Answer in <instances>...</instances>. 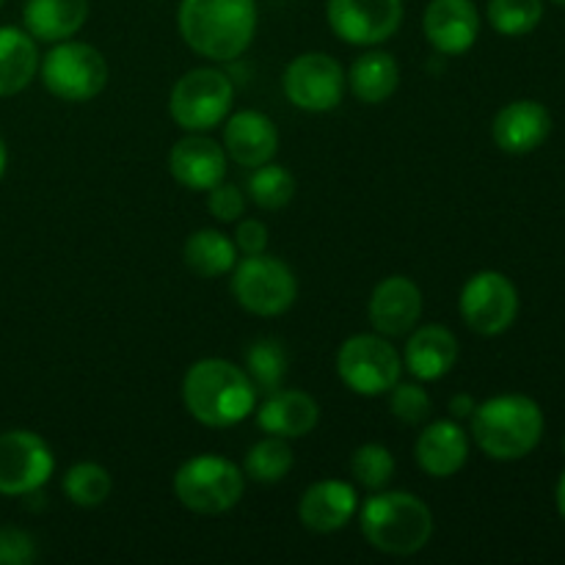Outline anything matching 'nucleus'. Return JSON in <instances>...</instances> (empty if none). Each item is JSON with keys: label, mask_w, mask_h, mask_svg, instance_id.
Instances as JSON below:
<instances>
[{"label": "nucleus", "mask_w": 565, "mask_h": 565, "mask_svg": "<svg viewBox=\"0 0 565 565\" xmlns=\"http://www.w3.org/2000/svg\"><path fill=\"white\" fill-rule=\"evenodd\" d=\"M257 0H180L177 25L182 42L202 58L235 61L257 33Z\"/></svg>", "instance_id": "nucleus-1"}, {"label": "nucleus", "mask_w": 565, "mask_h": 565, "mask_svg": "<svg viewBox=\"0 0 565 565\" xmlns=\"http://www.w3.org/2000/svg\"><path fill=\"white\" fill-rule=\"evenodd\" d=\"M257 386L246 370L226 359H199L182 379V403L204 428H232L257 408Z\"/></svg>", "instance_id": "nucleus-2"}, {"label": "nucleus", "mask_w": 565, "mask_h": 565, "mask_svg": "<svg viewBox=\"0 0 565 565\" xmlns=\"http://www.w3.org/2000/svg\"><path fill=\"white\" fill-rule=\"evenodd\" d=\"M359 527L367 544L384 555L408 557L428 546L434 513L408 491H373L359 511Z\"/></svg>", "instance_id": "nucleus-3"}, {"label": "nucleus", "mask_w": 565, "mask_h": 565, "mask_svg": "<svg viewBox=\"0 0 565 565\" xmlns=\"http://www.w3.org/2000/svg\"><path fill=\"white\" fill-rule=\"evenodd\" d=\"M472 439L491 461H522L544 436V412L527 395H497L480 403L472 417Z\"/></svg>", "instance_id": "nucleus-4"}, {"label": "nucleus", "mask_w": 565, "mask_h": 565, "mask_svg": "<svg viewBox=\"0 0 565 565\" xmlns=\"http://www.w3.org/2000/svg\"><path fill=\"white\" fill-rule=\"evenodd\" d=\"M246 491V475L224 456H193L177 469L174 494L182 508L199 516L232 511Z\"/></svg>", "instance_id": "nucleus-5"}, {"label": "nucleus", "mask_w": 565, "mask_h": 565, "mask_svg": "<svg viewBox=\"0 0 565 565\" xmlns=\"http://www.w3.org/2000/svg\"><path fill=\"white\" fill-rule=\"evenodd\" d=\"M44 88L64 103H88L108 86V61L94 44L64 39L39 61Z\"/></svg>", "instance_id": "nucleus-6"}, {"label": "nucleus", "mask_w": 565, "mask_h": 565, "mask_svg": "<svg viewBox=\"0 0 565 565\" xmlns=\"http://www.w3.org/2000/svg\"><path fill=\"white\" fill-rule=\"evenodd\" d=\"M235 301L257 318H279L296 303L298 279L290 265L270 254H246L230 279Z\"/></svg>", "instance_id": "nucleus-7"}, {"label": "nucleus", "mask_w": 565, "mask_h": 565, "mask_svg": "<svg viewBox=\"0 0 565 565\" xmlns=\"http://www.w3.org/2000/svg\"><path fill=\"white\" fill-rule=\"evenodd\" d=\"M235 99L230 77L213 66L185 72L174 83L169 97V114L185 132H210L224 125Z\"/></svg>", "instance_id": "nucleus-8"}, {"label": "nucleus", "mask_w": 565, "mask_h": 565, "mask_svg": "<svg viewBox=\"0 0 565 565\" xmlns=\"http://www.w3.org/2000/svg\"><path fill=\"white\" fill-rule=\"evenodd\" d=\"M403 359L384 334H353L337 351V375L362 397L386 395L401 381Z\"/></svg>", "instance_id": "nucleus-9"}, {"label": "nucleus", "mask_w": 565, "mask_h": 565, "mask_svg": "<svg viewBox=\"0 0 565 565\" xmlns=\"http://www.w3.org/2000/svg\"><path fill=\"white\" fill-rule=\"evenodd\" d=\"M285 97L292 108L307 114H329L342 103L348 75L340 61L329 53H301L285 70Z\"/></svg>", "instance_id": "nucleus-10"}, {"label": "nucleus", "mask_w": 565, "mask_h": 565, "mask_svg": "<svg viewBox=\"0 0 565 565\" xmlns=\"http://www.w3.org/2000/svg\"><path fill=\"white\" fill-rule=\"evenodd\" d=\"M461 318L475 334L497 337L513 326L519 315V290L500 270H480L463 285L458 298Z\"/></svg>", "instance_id": "nucleus-11"}, {"label": "nucleus", "mask_w": 565, "mask_h": 565, "mask_svg": "<svg viewBox=\"0 0 565 565\" xmlns=\"http://www.w3.org/2000/svg\"><path fill=\"white\" fill-rule=\"evenodd\" d=\"M403 0H329L326 17L337 39L353 47H375L401 31Z\"/></svg>", "instance_id": "nucleus-12"}, {"label": "nucleus", "mask_w": 565, "mask_h": 565, "mask_svg": "<svg viewBox=\"0 0 565 565\" xmlns=\"http://www.w3.org/2000/svg\"><path fill=\"white\" fill-rule=\"evenodd\" d=\"M55 458L47 441L33 430L0 434V494L25 497L47 486Z\"/></svg>", "instance_id": "nucleus-13"}, {"label": "nucleus", "mask_w": 565, "mask_h": 565, "mask_svg": "<svg viewBox=\"0 0 565 565\" xmlns=\"http://www.w3.org/2000/svg\"><path fill=\"white\" fill-rule=\"evenodd\" d=\"M423 31L441 55H463L480 36V11L475 0H430L423 14Z\"/></svg>", "instance_id": "nucleus-14"}, {"label": "nucleus", "mask_w": 565, "mask_h": 565, "mask_svg": "<svg viewBox=\"0 0 565 565\" xmlns=\"http://www.w3.org/2000/svg\"><path fill=\"white\" fill-rule=\"evenodd\" d=\"M367 315L379 334H412L423 318V290L408 276H386L370 296Z\"/></svg>", "instance_id": "nucleus-15"}, {"label": "nucleus", "mask_w": 565, "mask_h": 565, "mask_svg": "<svg viewBox=\"0 0 565 565\" xmlns=\"http://www.w3.org/2000/svg\"><path fill=\"white\" fill-rule=\"evenodd\" d=\"M226 152L204 132H188L171 147L169 171L188 191H204L226 180Z\"/></svg>", "instance_id": "nucleus-16"}, {"label": "nucleus", "mask_w": 565, "mask_h": 565, "mask_svg": "<svg viewBox=\"0 0 565 565\" xmlns=\"http://www.w3.org/2000/svg\"><path fill=\"white\" fill-rule=\"evenodd\" d=\"M221 147L232 163L243 169H257V166L270 163L279 152V130L263 110H237L226 116Z\"/></svg>", "instance_id": "nucleus-17"}, {"label": "nucleus", "mask_w": 565, "mask_h": 565, "mask_svg": "<svg viewBox=\"0 0 565 565\" xmlns=\"http://www.w3.org/2000/svg\"><path fill=\"white\" fill-rule=\"evenodd\" d=\"M552 114L535 99H513L494 116L491 136L508 154H530L550 138Z\"/></svg>", "instance_id": "nucleus-18"}, {"label": "nucleus", "mask_w": 565, "mask_h": 565, "mask_svg": "<svg viewBox=\"0 0 565 565\" xmlns=\"http://www.w3.org/2000/svg\"><path fill=\"white\" fill-rule=\"evenodd\" d=\"M359 511V494L345 480H318L298 500V519L307 530L320 535L345 527Z\"/></svg>", "instance_id": "nucleus-19"}, {"label": "nucleus", "mask_w": 565, "mask_h": 565, "mask_svg": "<svg viewBox=\"0 0 565 565\" xmlns=\"http://www.w3.org/2000/svg\"><path fill=\"white\" fill-rule=\"evenodd\" d=\"M419 469L430 478H452L467 467L469 458V436L456 419H436L414 445Z\"/></svg>", "instance_id": "nucleus-20"}, {"label": "nucleus", "mask_w": 565, "mask_h": 565, "mask_svg": "<svg viewBox=\"0 0 565 565\" xmlns=\"http://www.w3.org/2000/svg\"><path fill=\"white\" fill-rule=\"evenodd\" d=\"M257 412V425L268 436L279 439H303L312 434L320 423V408L312 395L301 390H276L265 395Z\"/></svg>", "instance_id": "nucleus-21"}, {"label": "nucleus", "mask_w": 565, "mask_h": 565, "mask_svg": "<svg viewBox=\"0 0 565 565\" xmlns=\"http://www.w3.org/2000/svg\"><path fill=\"white\" fill-rule=\"evenodd\" d=\"M403 367L417 381H439L456 367L458 340L447 326H419L412 331L403 351Z\"/></svg>", "instance_id": "nucleus-22"}, {"label": "nucleus", "mask_w": 565, "mask_h": 565, "mask_svg": "<svg viewBox=\"0 0 565 565\" xmlns=\"http://www.w3.org/2000/svg\"><path fill=\"white\" fill-rule=\"evenodd\" d=\"M88 20V0H25L22 22L36 42H64Z\"/></svg>", "instance_id": "nucleus-23"}, {"label": "nucleus", "mask_w": 565, "mask_h": 565, "mask_svg": "<svg viewBox=\"0 0 565 565\" xmlns=\"http://www.w3.org/2000/svg\"><path fill=\"white\" fill-rule=\"evenodd\" d=\"M36 72V39L25 28L0 25V97H14L25 92Z\"/></svg>", "instance_id": "nucleus-24"}, {"label": "nucleus", "mask_w": 565, "mask_h": 565, "mask_svg": "<svg viewBox=\"0 0 565 565\" xmlns=\"http://www.w3.org/2000/svg\"><path fill=\"white\" fill-rule=\"evenodd\" d=\"M397 83H401V66L384 50L362 53L348 70V86L364 105L386 103L397 92Z\"/></svg>", "instance_id": "nucleus-25"}, {"label": "nucleus", "mask_w": 565, "mask_h": 565, "mask_svg": "<svg viewBox=\"0 0 565 565\" xmlns=\"http://www.w3.org/2000/svg\"><path fill=\"white\" fill-rule=\"evenodd\" d=\"M182 259H185L188 270H193L196 276L215 279V276L232 274L237 263V246L221 230H199L185 241Z\"/></svg>", "instance_id": "nucleus-26"}, {"label": "nucleus", "mask_w": 565, "mask_h": 565, "mask_svg": "<svg viewBox=\"0 0 565 565\" xmlns=\"http://www.w3.org/2000/svg\"><path fill=\"white\" fill-rule=\"evenodd\" d=\"M292 463H296V456H292V447L287 445V439L265 436L257 445L248 447L246 458H243V475L254 483L274 486L290 475Z\"/></svg>", "instance_id": "nucleus-27"}, {"label": "nucleus", "mask_w": 565, "mask_h": 565, "mask_svg": "<svg viewBox=\"0 0 565 565\" xmlns=\"http://www.w3.org/2000/svg\"><path fill=\"white\" fill-rule=\"evenodd\" d=\"M246 373L263 395L281 390L287 375L285 345L274 340V337H263V340L252 342V348L246 351Z\"/></svg>", "instance_id": "nucleus-28"}, {"label": "nucleus", "mask_w": 565, "mask_h": 565, "mask_svg": "<svg viewBox=\"0 0 565 565\" xmlns=\"http://www.w3.org/2000/svg\"><path fill=\"white\" fill-rule=\"evenodd\" d=\"M292 196H296V177L285 166H257L248 177V199L259 210H268V213L285 210L292 202Z\"/></svg>", "instance_id": "nucleus-29"}, {"label": "nucleus", "mask_w": 565, "mask_h": 565, "mask_svg": "<svg viewBox=\"0 0 565 565\" xmlns=\"http://www.w3.org/2000/svg\"><path fill=\"white\" fill-rule=\"evenodd\" d=\"M114 480L108 469L94 461H81L66 469L64 494L75 508H99L110 497Z\"/></svg>", "instance_id": "nucleus-30"}, {"label": "nucleus", "mask_w": 565, "mask_h": 565, "mask_svg": "<svg viewBox=\"0 0 565 565\" xmlns=\"http://www.w3.org/2000/svg\"><path fill=\"white\" fill-rule=\"evenodd\" d=\"M486 14L502 36H527L544 20V0H489Z\"/></svg>", "instance_id": "nucleus-31"}, {"label": "nucleus", "mask_w": 565, "mask_h": 565, "mask_svg": "<svg viewBox=\"0 0 565 565\" xmlns=\"http://www.w3.org/2000/svg\"><path fill=\"white\" fill-rule=\"evenodd\" d=\"M351 475L362 489L384 491L395 478V458L384 445H362L351 456Z\"/></svg>", "instance_id": "nucleus-32"}, {"label": "nucleus", "mask_w": 565, "mask_h": 565, "mask_svg": "<svg viewBox=\"0 0 565 565\" xmlns=\"http://www.w3.org/2000/svg\"><path fill=\"white\" fill-rule=\"evenodd\" d=\"M430 408H434V401L423 381H412V384L397 381L390 390V412L403 425H423L430 417Z\"/></svg>", "instance_id": "nucleus-33"}, {"label": "nucleus", "mask_w": 565, "mask_h": 565, "mask_svg": "<svg viewBox=\"0 0 565 565\" xmlns=\"http://www.w3.org/2000/svg\"><path fill=\"white\" fill-rule=\"evenodd\" d=\"M207 210L213 218L226 221V224L230 221H241V215L246 213V196L232 182H218V185L207 191Z\"/></svg>", "instance_id": "nucleus-34"}, {"label": "nucleus", "mask_w": 565, "mask_h": 565, "mask_svg": "<svg viewBox=\"0 0 565 565\" xmlns=\"http://www.w3.org/2000/svg\"><path fill=\"white\" fill-rule=\"evenodd\" d=\"M36 561V541L17 527H0V565H28Z\"/></svg>", "instance_id": "nucleus-35"}, {"label": "nucleus", "mask_w": 565, "mask_h": 565, "mask_svg": "<svg viewBox=\"0 0 565 565\" xmlns=\"http://www.w3.org/2000/svg\"><path fill=\"white\" fill-rule=\"evenodd\" d=\"M237 252L243 254H263L268 248V226L257 218L237 221V230L232 235Z\"/></svg>", "instance_id": "nucleus-36"}, {"label": "nucleus", "mask_w": 565, "mask_h": 565, "mask_svg": "<svg viewBox=\"0 0 565 565\" xmlns=\"http://www.w3.org/2000/svg\"><path fill=\"white\" fill-rule=\"evenodd\" d=\"M475 408H478V401H475L472 395H467V392H461V395L450 397L452 419H469L475 414Z\"/></svg>", "instance_id": "nucleus-37"}, {"label": "nucleus", "mask_w": 565, "mask_h": 565, "mask_svg": "<svg viewBox=\"0 0 565 565\" xmlns=\"http://www.w3.org/2000/svg\"><path fill=\"white\" fill-rule=\"evenodd\" d=\"M557 511H561V516L565 519V472L561 475V480H557Z\"/></svg>", "instance_id": "nucleus-38"}, {"label": "nucleus", "mask_w": 565, "mask_h": 565, "mask_svg": "<svg viewBox=\"0 0 565 565\" xmlns=\"http://www.w3.org/2000/svg\"><path fill=\"white\" fill-rule=\"evenodd\" d=\"M6 166H9V149H6V141L0 138V180L6 174Z\"/></svg>", "instance_id": "nucleus-39"}, {"label": "nucleus", "mask_w": 565, "mask_h": 565, "mask_svg": "<svg viewBox=\"0 0 565 565\" xmlns=\"http://www.w3.org/2000/svg\"><path fill=\"white\" fill-rule=\"evenodd\" d=\"M552 3H557V6H565V0H552Z\"/></svg>", "instance_id": "nucleus-40"}, {"label": "nucleus", "mask_w": 565, "mask_h": 565, "mask_svg": "<svg viewBox=\"0 0 565 565\" xmlns=\"http://www.w3.org/2000/svg\"><path fill=\"white\" fill-rule=\"evenodd\" d=\"M563 452H565V439H563Z\"/></svg>", "instance_id": "nucleus-41"}, {"label": "nucleus", "mask_w": 565, "mask_h": 565, "mask_svg": "<svg viewBox=\"0 0 565 565\" xmlns=\"http://www.w3.org/2000/svg\"><path fill=\"white\" fill-rule=\"evenodd\" d=\"M6 3V0H0V6H3Z\"/></svg>", "instance_id": "nucleus-42"}]
</instances>
